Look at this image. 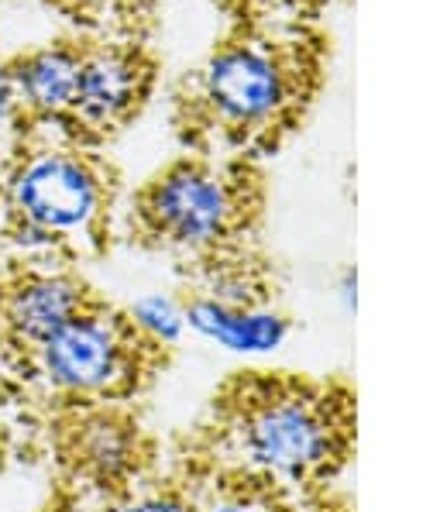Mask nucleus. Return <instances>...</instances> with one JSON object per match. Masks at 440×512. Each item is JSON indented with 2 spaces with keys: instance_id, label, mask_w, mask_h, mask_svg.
<instances>
[{
  "instance_id": "obj_1",
  "label": "nucleus",
  "mask_w": 440,
  "mask_h": 512,
  "mask_svg": "<svg viewBox=\"0 0 440 512\" xmlns=\"http://www.w3.org/2000/svg\"><path fill=\"white\" fill-rule=\"evenodd\" d=\"M214 430L241 475L327 499L358 451V396L327 378L245 375L220 396Z\"/></svg>"
},
{
  "instance_id": "obj_2",
  "label": "nucleus",
  "mask_w": 440,
  "mask_h": 512,
  "mask_svg": "<svg viewBox=\"0 0 440 512\" xmlns=\"http://www.w3.org/2000/svg\"><path fill=\"white\" fill-rule=\"evenodd\" d=\"M255 200L245 169L183 159L162 169L138 196V224L155 244L186 255L217 258L241 251Z\"/></svg>"
},
{
  "instance_id": "obj_3",
  "label": "nucleus",
  "mask_w": 440,
  "mask_h": 512,
  "mask_svg": "<svg viewBox=\"0 0 440 512\" xmlns=\"http://www.w3.org/2000/svg\"><path fill=\"white\" fill-rule=\"evenodd\" d=\"M300 73L269 42H231L196 73L193 110L231 145H269L293 121Z\"/></svg>"
},
{
  "instance_id": "obj_4",
  "label": "nucleus",
  "mask_w": 440,
  "mask_h": 512,
  "mask_svg": "<svg viewBox=\"0 0 440 512\" xmlns=\"http://www.w3.org/2000/svg\"><path fill=\"white\" fill-rule=\"evenodd\" d=\"M152 341L131 327L128 317L86 310L38 344V365L59 392L69 396H121L135 389Z\"/></svg>"
},
{
  "instance_id": "obj_5",
  "label": "nucleus",
  "mask_w": 440,
  "mask_h": 512,
  "mask_svg": "<svg viewBox=\"0 0 440 512\" xmlns=\"http://www.w3.org/2000/svg\"><path fill=\"white\" fill-rule=\"evenodd\" d=\"M11 207L42 238L90 234L107 207L100 169L76 152H42L11 176Z\"/></svg>"
},
{
  "instance_id": "obj_6",
  "label": "nucleus",
  "mask_w": 440,
  "mask_h": 512,
  "mask_svg": "<svg viewBox=\"0 0 440 512\" xmlns=\"http://www.w3.org/2000/svg\"><path fill=\"white\" fill-rule=\"evenodd\" d=\"M148 83H152V66L138 49H124V45L83 49L66 124L90 135H107L145 104Z\"/></svg>"
},
{
  "instance_id": "obj_7",
  "label": "nucleus",
  "mask_w": 440,
  "mask_h": 512,
  "mask_svg": "<svg viewBox=\"0 0 440 512\" xmlns=\"http://www.w3.org/2000/svg\"><path fill=\"white\" fill-rule=\"evenodd\" d=\"M80 55L83 45H49L14 59L0 73L11 86L14 114L28 110L49 121H66L73 107L76 76H80Z\"/></svg>"
},
{
  "instance_id": "obj_8",
  "label": "nucleus",
  "mask_w": 440,
  "mask_h": 512,
  "mask_svg": "<svg viewBox=\"0 0 440 512\" xmlns=\"http://www.w3.org/2000/svg\"><path fill=\"white\" fill-rule=\"evenodd\" d=\"M186 330L234 354H272L289 337V320L272 306H224L193 296L183 303Z\"/></svg>"
},
{
  "instance_id": "obj_9",
  "label": "nucleus",
  "mask_w": 440,
  "mask_h": 512,
  "mask_svg": "<svg viewBox=\"0 0 440 512\" xmlns=\"http://www.w3.org/2000/svg\"><path fill=\"white\" fill-rule=\"evenodd\" d=\"M86 310V293L69 275H31L4 299V320L21 341L42 344Z\"/></svg>"
},
{
  "instance_id": "obj_10",
  "label": "nucleus",
  "mask_w": 440,
  "mask_h": 512,
  "mask_svg": "<svg viewBox=\"0 0 440 512\" xmlns=\"http://www.w3.org/2000/svg\"><path fill=\"white\" fill-rule=\"evenodd\" d=\"M76 454L80 464L100 482H124L138 471L145 447H141V433L131 420L117 413H100L83 423L76 433Z\"/></svg>"
},
{
  "instance_id": "obj_11",
  "label": "nucleus",
  "mask_w": 440,
  "mask_h": 512,
  "mask_svg": "<svg viewBox=\"0 0 440 512\" xmlns=\"http://www.w3.org/2000/svg\"><path fill=\"white\" fill-rule=\"evenodd\" d=\"M131 327L138 330L145 341H152L155 348H172L179 344V337L186 334V313L183 303L169 296H141L128 310Z\"/></svg>"
},
{
  "instance_id": "obj_12",
  "label": "nucleus",
  "mask_w": 440,
  "mask_h": 512,
  "mask_svg": "<svg viewBox=\"0 0 440 512\" xmlns=\"http://www.w3.org/2000/svg\"><path fill=\"white\" fill-rule=\"evenodd\" d=\"M245 482L238 488H227V492L214 495L207 506H200L196 512H289V506L282 502V488H275L262 478L241 475Z\"/></svg>"
},
{
  "instance_id": "obj_13",
  "label": "nucleus",
  "mask_w": 440,
  "mask_h": 512,
  "mask_svg": "<svg viewBox=\"0 0 440 512\" xmlns=\"http://www.w3.org/2000/svg\"><path fill=\"white\" fill-rule=\"evenodd\" d=\"M117 512H196V506L186 499L183 492H172V488H152V492H141L135 499H128Z\"/></svg>"
},
{
  "instance_id": "obj_14",
  "label": "nucleus",
  "mask_w": 440,
  "mask_h": 512,
  "mask_svg": "<svg viewBox=\"0 0 440 512\" xmlns=\"http://www.w3.org/2000/svg\"><path fill=\"white\" fill-rule=\"evenodd\" d=\"M100 4H107V0H100Z\"/></svg>"
}]
</instances>
